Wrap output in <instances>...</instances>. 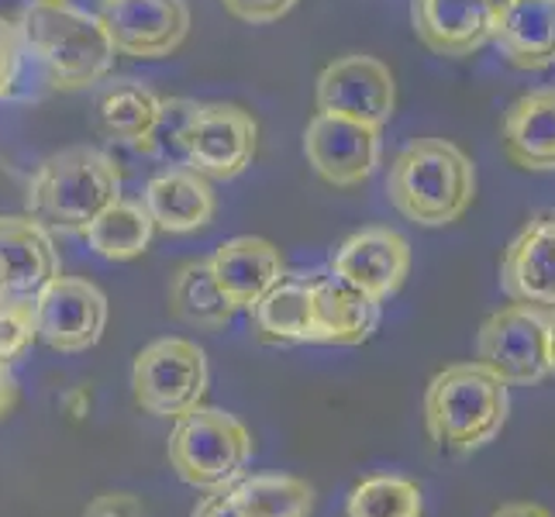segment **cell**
I'll return each mask as SVG.
<instances>
[{
	"label": "cell",
	"mask_w": 555,
	"mask_h": 517,
	"mask_svg": "<svg viewBox=\"0 0 555 517\" xmlns=\"http://www.w3.org/2000/svg\"><path fill=\"white\" fill-rule=\"evenodd\" d=\"M221 4L245 25H273L297 8V0H221Z\"/></svg>",
	"instance_id": "cell-31"
},
{
	"label": "cell",
	"mask_w": 555,
	"mask_h": 517,
	"mask_svg": "<svg viewBox=\"0 0 555 517\" xmlns=\"http://www.w3.org/2000/svg\"><path fill=\"white\" fill-rule=\"evenodd\" d=\"M210 270H215L224 297L235 303V311H253L286 276L280 248L259 235H238L221 242L215 256H210Z\"/></svg>",
	"instance_id": "cell-17"
},
{
	"label": "cell",
	"mask_w": 555,
	"mask_h": 517,
	"mask_svg": "<svg viewBox=\"0 0 555 517\" xmlns=\"http://www.w3.org/2000/svg\"><path fill=\"white\" fill-rule=\"evenodd\" d=\"M142 204L149 207L152 221H156V228L166 235L197 232V228L210 224V218H215V210H218L215 186H210L204 172L190 166H169L156 172V177L145 183Z\"/></svg>",
	"instance_id": "cell-18"
},
{
	"label": "cell",
	"mask_w": 555,
	"mask_h": 517,
	"mask_svg": "<svg viewBox=\"0 0 555 517\" xmlns=\"http://www.w3.org/2000/svg\"><path fill=\"white\" fill-rule=\"evenodd\" d=\"M332 273L383 303L411 273V245L393 228H362L332 253Z\"/></svg>",
	"instance_id": "cell-14"
},
{
	"label": "cell",
	"mask_w": 555,
	"mask_h": 517,
	"mask_svg": "<svg viewBox=\"0 0 555 517\" xmlns=\"http://www.w3.org/2000/svg\"><path fill=\"white\" fill-rule=\"evenodd\" d=\"M501 290L514 303L555 314V210L534 215L501 259Z\"/></svg>",
	"instance_id": "cell-15"
},
{
	"label": "cell",
	"mask_w": 555,
	"mask_h": 517,
	"mask_svg": "<svg viewBox=\"0 0 555 517\" xmlns=\"http://www.w3.org/2000/svg\"><path fill=\"white\" fill-rule=\"evenodd\" d=\"M38 341L55 352H87L107 328V297L98 283L80 276H55L35 297Z\"/></svg>",
	"instance_id": "cell-10"
},
{
	"label": "cell",
	"mask_w": 555,
	"mask_h": 517,
	"mask_svg": "<svg viewBox=\"0 0 555 517\" xmlns=\"http://www.w3.org/2000/svg\"><path fill=\"white\" fill-rule=\"evenodd\" d=\"M490 517H552V510H545L542 504H528V501H514V504H504L496 507Z\"/></svg>",
	"instance_id": "cell-36"
},
{
	"label": "cell",
	"mask_w": 555,
	"mask_h": 517,
	"mask_svg": "<svg viewBox=\"0 0 555 517\" xmlns=\"http://www.w3.org/2000/svg\"><path fill=\"white\" fill-rule=\"evenodd\" d=\"M197 107H201L197 101H186V98H163L159 118L152 125L149 139L139 145V152L159 156V159H177L180 166H186V131L194 125Z\"/></svg>",
	"instance_id": "cell-28"
},
{
	"label": "cell",
	"mask_w": 555,
	"mask_h": 517,
	"mask_svg": "<svg viewBox=\"0 0 555 517\" xmlns=\"http://www.w3.org/2000/svg\"><path fill=\"white\" fill-rule=\"evenodd\" d=\"M28 60L22 25L11 17H0V98H11L17 76H22V63Z\"/></svg>",
	"instance_id": "cell-30"
},
{
	"label": "cell",
	"mask_w": 555,
	"mask_h": 517,
	"mask_svg": "<svg viewBox=\"0 0 555 517\" xmlns=\"http://www.w3.org/2000/svg\"><path fill=\"white\" fill-rule=\"evenodd\" d=\"M387 197L411 224H455L476 201V166L446 139H417L390 163Z\"/></svg>",
	"instance_id": "cell-3"
},
{
	"label": "cell",
	"mask_w": 555,
	"mask_h": 517,
	"mask_svg": "<svg viewBox=\"0 0 555 517\" xmlns=\"http://www.w3.org/2000/svg\"><path fill=\"white\" fill-rule=\"evenodd\" d=\"M349 517H425L421 487L404 476H370L362 480L346 504Z\"/></svg>",
	"instance_id": "cell-27"
},
{
	"label": "cell",
	"mask_w": 555,
	"mask_h": 517,
	"mask_svg": "<svg viewBox=\"0 0 555 517\" xmlns=\"http://www.w3.org/2000/svg\"><path fill=\"white\" fill-rule=\"evenodd\" d=\"M159 107L163 98L142 80H114L101 90L93 118H98V128L107 139H118L131 148H139L149 139L152 125H156Z\"/></svg>",
	"instance_id": "cell-24"
},
{
	"label": "cell",
	"mask_w": 555,
	"mask_h": 517,
	"mask_svg": "<svg viewBox=\"0 0 555 517\" xmlns=\"http://www.w3.org/2000/svg\"><path fill=\"white\" fill-rule=\"evenodd\" d=\"M28 60L55 90L98 87L114 66V38L101 14L69 0H31L17 14Z\"/></svg>",
	"instance_id": "cell-1"
},
{
	"label": "cell",
	"mask_w": 555,
	"mask_h": 517,
	"mask_svg": "<svg viewBox=\"0 0 555 517\" xmlns=\"http://www.w3.org/2000/svg\"><path fill=\"white\" fill-rule=\"evenodd\" d=\"M496 4H501V0H496Z\"/></svg>",
	"instance_id": "cell-38"
},
{
	"label": "cell",
	"mask_w": 555,
	"mask_h": 517,
	"mask_svg": "<svg viewBox=\"0 0 555 517\" xmlns=\"http://www.w3.org/2000/svg\"><path fill=\"white\" fill-rule=\"evenodd\" d=\"M476 362L501 376L507 387H534L552 376L548 314L528 303L493 311L476 335Z\"/></svg>",
	"instance_id": "cell-7"
},
{
	"label": "cell",
	"mask_w": 555,
	"mask_h": 517,
	"mask_svg": "<svg viewBox=\"0 0 555 517\" xmlns=\"http://www.w3.org/2000/svg\"><path fill=\"white\" fill-rule=\"evenodd\" d=\"M101 17L128 60H169L190 35L186 0H104Z\"/></svg>",
	"instance_id": "cell-12"
},
{
	"label": "cell",
	"mask_w": 555,
	"mask_h": 517,
	"mask_svg": "<svg viewBox=\"0 0 555 517\" xmlns=\"http://www.w3.org/2000/svg\"><path fill=\"white\" fill-rule=\"evenodd\" d=\"M511 387L483 362H459L425 390V425L438 449L473 455L496 442L511 414Z\"/></svg>",
	"instance_id": "cell-4"
},
{
	"label": "cell",
	"mask_w": 555,
	"mask_h": 517,
	"mask_svg": "<svg viewBox=\"0 0 555 517\" xmlns=\"http://www.w3.org/2000/svg\"><path fill=\"white\" fill-rule=\"evenodd\" d=\"M35 341H38L35 300L0 303V362L22 359Z\"/></svg>",
	"instance_id": "cell-29"
},
{
	"label": "cell",
	"mask_w": 555,
	"mask_h": 517,
	"mask_svg": "<svg viewBox=\"0 0 555 517\" xmlns=\"http://www.w3.org/2000/svg\"><path fill=\"white\" fill-rule=\"evenodd\" d=\"M190 517H248V514L238 507L232 487H228V490H207V496L190 510Z\"/></svg>",
	"instance_id": "cell-33"
},
{
	"label": "cell",
	"mask_w": 555,
	"mask_h": 517,
	"mask_svg": "<svg viewBox=\"0 0 555 517\" xmlns=\"http://www.w3.org/2000/svg\"><path fill=\"white\" fill-rule=\"evenodd\" d=\"M169 311L201 332H221L235 318V303L215 280L210 259H190L169 280Z\"/></svg>",
	"instance_id": "cell-23"
},
{
	"label": "cell",
	"mask_w": 555,
	"mask_h": 517,
	"mask_svg": "<svg viewBox=\"0 0 555 517\" xmlns=\"http://www.w3.org/2000/svg\"><path fill=\"white\" fill-rule=\"evenodd\" d=\"M83 517H145V507L135 493H101L87 504Z\"/></svg>",
	"instance_id": "cell-32"
},
{
	"label": "cell",
	"mask_w": 555,
	"mask_h": 517,
	"mask_svg": "<svg viewBox=\"0 0 555 517\" xmlns=\"http://www.w3.org/2000/svg\"><path fill=\"white\" fill-rule=\"evenodd\" d=\"M259 341L270 345H304L314 338V297L311 280L283 276L253 311Z\"/></svg>",
	"instance_id": "cell-22"
},
{
	"label": "cell",
	"mask_w": 555,
	"mask_h": 517,
	"mask_svg": "<svg viewBox=\"0 0 555 517\" xmlns=\"http://www.w3.org/2000/svg\"><path fill=\"white\" fill-rule=\"evenodd\" d=\"M166 455L183 483L197 490H228L253 463V435L235 414L201 404L169 431Z\"/></svg>",
	"instance_id": "cell-5"
},
{
	"label": "cell",
	"mask_w": 555,
	"mask_h": 517,
	"mask_svg": "<svg viewBox=\"0 0 555 517\" xmlns=\"http://www.w3.org/2000/svg\"><path fill=\"white\" fill-rule=\"evenodd\" d=\"M493 46L514 69H548L555 63V0H501Z\"/></svg>",
	"instance_id": "cell-19"
},
{
	"label": "cell",
	"mask_w": 555,
	"mask_h": 517,
	"mask_svg": "<svg viewBox=\"0 0 555 517\" xmlns=\"http://www.w3.org/2000/svg\"><path fill=\"white\" fill-rule=\"evenodd\" d=\"M314 297V338L318 345H362L379 321V303L341 280L335 273H324L311 280Z\"/></svg>",
	"instance_id": "cell-20"
},
{
	"label": "cell",
	"mask_w": 555,
	"mask_h": 517,
	"mask_svg": "<svg viewBox=\"0 0 555 517\" xmlns=\"http://www.w3.org/2000/svg\"><path fill=\"white\" fill-rule=\"evenodd\" d=\"M304 156L324 183L359 186L376 172L383 139L373 125L318 111L308 121V131H304Z\"/></svg>",
	"instance_id": "cell-11"
},
{
	"label": "cell",
	"mask_w": 555,
	"mask_h": 517,
	"mask_svg": "<svg viewBox=\"0 0 555 517\" xmlns=\"http://www.w3.org/2000/svg\"><path fill=\"white\" fill-rule=\"evenodd\" d=\"M114 201H121V169L93 145L52 152L31 172L25 197L31 218L66 235H83Z\"/></svg>",
	"instance_id": "cell-2"
},
{
	"label": "cell",
	"mask_w": 555,
	"mask_h": 517,
	"mask_svg": "<svg viewBox=\"0 0 555 517\" xmlns=\"http://www.w3.org/2000/svg\"><path fill=\"white\" fill-rule=\"evenodd\" d=\"M548 362L555 373V314H548Z\"/></svg>",
	"instance_id": "cell-37"
},
{
	"label": "cell",
	"mask_w": 555,
	"mask_h": 517,
	"mask_svg": "<svg viewBox=\"0 0 555 517\" xmlns=\"http://www.w3.org/2000/svg\"><path fill=\"white\" fill-rule=\"evenodd\" d=\"M17 404V379L11 373V362H0V421H4Z\"/></svg>",
	"instance_id": "cell-34"
},
{
	"label": "cell",
	"mask_w": 555,
	"mask_h": 517,
	"mask_svg": "<svg viewBox=\"0 0 555 517\" xmlns=\"http://www.w3.org/2000/svg\"><path fill=\"white\" fill-rule=\"evenodd\" d=\"M314 101L324 114H341V118L383 128L397 111V80L390 66L376 55L349 52L321 69Z\"/></svg>",
	"instance_id": "cell-8"
},
{
	"label": "cell",
	"mask_w": 555,
	"mask_h": 517,
	"mask_svg": "<svg viewBox=\"0 0 555 517\" xmlns=\"http://www.w3.org/2000/svg\"><path fill=\"white\" fill-rule=\"evenodd\" d=\"M210 383L207 356L190 338H159L131 362V393L135 404L152 417L180 421L204 404Z\"/></svg>",
	"instance_id": "cell-6"
},
{
	"label": "cell",
	"mask_w": 555,
	"mask_h": 517,
	"mask_svg": "<svg viewBox=\"0 0 555 517\" xmlns=\"http://www.w3.org/2000/svg\"><path fill=\"white\" fill-rule=\"evenodd\" d=\"M238 507L248 517H311L314 514V487L308 480L283 473L245 476L232 487Z\"/></svg>",
	"instance_id": "cell-26"
},
{
	"label": "cell",
	"mask_w": 555,
	"mask_h": 517,
	"mask_svg": "<svg viewBox=\"0 0 555 517\" xmlns=\"http://www.w3.org/2000/svg\"><path fill=\"white\" fill-rule=\"evenodd\" d=\"M259 148V121L238 104H201L186 131V166L207 180H238Z\"/></svg>",
	"instance_id": "cell-9"
},
{
	"label": "cell",
	"mask_w": 555,
	"mask_h": 517,
	"mask_svg": "<svg viewBox=\"0 0 555 517\" xmlns=\"http://www.w3.org/2000/svg\"><path fill=\"white\" fill-rule=\"evenodd\" d=\"M63 276L60 248L31 215H0V303L35 300Z\"/></svg>",
	"instance_id": "cell-13"
},
{
	"label": "cell",
	"mask_w": 555,
	"mask_h": 517,
	"mask_svg": "<svg viewBox=\"0 0 555 517\" xmlns=\"http://www.w3.org/2000/svg\"><path fill=\"white\" fill-rule=\"evenodd\" d=\"M496 0H411L414 35L431 52L466 60L493 42Z\"/></svg>",
	"instance_id": "cell-16"
},
{
	"label": "cell",
	"mask_w": 555,
	"mask_h": 517,
	"mask_svg": "<svg viewBox=\"0 0 555 517\" xmlns=\"http://www.w3.org/2000/svg\"><path fill=\"white\" fill-rule=\"evenodd\" d=\"M60 404H63V411H66L73 421H83V417L90 414V390H87V387H73V390H66V393L60 397Z\"/></svg>",
	"instance_id": "cell-35"
},
{
	"label": "cell",
	"mask_w": 555,
	"mask_h": 517,
	"mask_svg": "<svg viewBox=\"0 0 555 517\" xmlns=\"http://www.w3.org/2000/svg\"><path fill=\"white\" fill-rule=\"evenodd\" d=\"M152 235H156V221H152L149 207L142 201H125V197L114 201L83 232L90 253L107 262L139 259L152 245Z\"/></svg>",
	"instance_id": "cell-25"
},
{
	"label": "cell",
	"mask_w": 555,
	"mask_h": 517,
	"mask_svg": "<svg viewBox=\"0 0 555 517\" xmlns=\"http://www.w3.org/2000/svg\"><path fill=\"white\" fill-rule=\"evenodd\" d=\"M504 152L525 172H555V87L518 98L504 114Z\"/></svg>",
	"instance_id": "cell-21"
}]
</instances>
